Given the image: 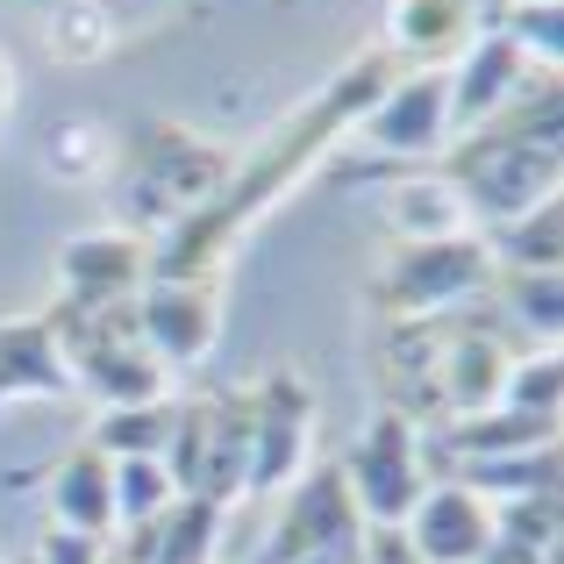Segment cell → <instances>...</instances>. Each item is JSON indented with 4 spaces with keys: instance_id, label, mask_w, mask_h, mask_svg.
Masks as SVG:
<instances>
[{
    "instance_id": "21",
    "label": "cell",
    "mask_w": 564,
    "mask_h": 564,
    "mask_svg": "<svg viewBox=\"0 0 564 564\" xmlns=\"http://www.w3.org/2000/svg\"><path fill=\"white\" fill-rule=\"evenodd\" d=\"M564 207L543 200L529 215H514L508 229H486V250H494V272H557L564 264Z\"/></svg>"
},
{
    "instance_id": "16",
    "label": "cell",
    "mask_w": 564,
    "mask_h": 564,
    "mask_svg": "<svg viewBox=\"0 0 564 564\" xmlns=\"http://www.w3.org/2000/svg\"><path fill=\"white\" fill-rule=\"evenodd\" d=\"M51 529H72V536H115V465L94 451V443H72L51 465Z\"/></svg>"
},
{
    "instance_id": "29",
    "label": "cell",
    "mask_w": 564,
    "mask_h": 564,
    "mask_svg": "<svg viewBox=\"0 0 564 564\" xmlns=\"http://www.w3.org/2000/svg\"><path fill=\"white\" fill-rule=\"evenodd\" d=\"M29 557H36V564H108V543L72 536V529H43V543Z\"/></svg>"
},
{
    "instance_id": "25",
    "label": "cell",
    "mask_w": 564,
    "mask_h": 564,
    "mask_svg": "<svg viewBox=\"0 0 564 564\" xmlns=\"http://www.w3.org/2000/svg\"><path fill=\"white\" fill-rule=\"evenodd\" d=\"M221 508L215 500H172L151 522V564H215Z\"/></svg>"
},
{
    "instance_id": "20",
    "label": "cell",
    "mask_w": 564,
    "mask_h": 564,
    "mask_svg": "<svg viewBox=\"0 0 564 564\" xmlns=\"http://www.w3.org/2000/svg\"><path fill=\"white\" fill-rule=\"evenodd\" d=\"M479 564H557V500H508L494 508V536Z\"/></svg>"
},
{
    "instance_id": "27",
    "label": "cell",
    "mask_w": 564,
    "mask_h": 564,
    "mask_svg": "<svg viewBox=\"0 0 564 564\" xmlns=\"http://www.w3.org/2000/svg\"><path fill=\"white\" fill-rule=\"evenodd\" d=\"M172 500L180 494H172V471L158 465V457H122V465H115V529L158 522Z\"/></svg>"
},
{
    "instance_id": "15",
    "label": "cell",
    "mask_w": 564,
    "mask_h": 564,
    "mask_svg": "<svg viewBox=\"0 0 564 564\" xmlns=\"http://www.w3.org/2000/svg\"><path fill=\"white\" fill-rule=\"evenodd\" d=\"M443 79H451V137H465V129L494 122V115L508 108L536 72L514 57V43L500 36V29H486V36L457 57V72H443Z\"/></svg>"
},
{
    "instance_id": "22",
    "label": "cell",
    "mask_w": 564,
    "mask_h": 564,
    "mask_svg": "<svg viewBox=\"0 0 564 564\" xmlns=\"http://www.w3.org/2000/svg\"><path fill=\"white\" fill-rule=\"evenodd\" d=\"M500 329H529V344H557L564 329V286L557 272H494Z\"/></svg>"
},
{
    "instance_id": "23",
    "label": "cell",
    "mask_w": 564,
    "mask_h": 564,
    "mask_svg": "<svg viewBox=\"0 0 564 564\" xmlns=\"http://www.w3.org/2000/svg\"><path fill=\"white\" fill-rule=\"evenodd\" d=\"M172 414H180V393L151 400V408H100L94 429H86V443H94L108 465H122V457H158L165 436H172Z\"/></svg>"
},
{
    "instance_id": "14",
    "label": "cell",
    "mask_w": 564,
    "mask_h": 564,
    "mask_svg": "<svg viewBox=\"0 0 564 564\" xmlns=\"http://www.w3.org/2000/svg\"><path fill=\"white\" fill-rule=\"evenodd\" d=\"M79 386L65 372V344H57V315H14L0 322V408L8 400H72Z\"/></svg>"
},
{
    "instance_id": "19",
    "label": "cell",
    "mask_w": 564,
    "mask_h": 564,
    "mask_svg": "<svg viewBox=\"0 0 564 564\" xmlns=\"http://www.w3.org/2000/svg\"><path fill=\"white\" fill-rule=\"evenodd\" d=\"M115 43H122V22L108 14V0H57L43 14V51L57 65H100Z\"/></svg>"
},
{
    "instance_id": "31",
    "label": "cell",
    "mask_w": 564,
    "mask_h": 564,
    "mask_svg": "<svg viewBox=\"0 0 564 564\" xmlns=\"http://www.w3.org/2000/svg\"><path fill=\"white\" fill-rule=\"evenodd\" d=\"M14 564H36V557H14Z\"/></svg>"
},
{
    "instance_id": "7",
    "label": "cell",
    "mask_w": 564,
    "mask_h": 564,
    "mask_svg": "<svg viewBox=\"0 0 564 564\" xmlns=\"http://www.w3.org/2000/svg\"><path fill=\"white\" fill-rule=\"evenodd\" d=\"M336 471H344V494H350V508H358L365 529H400L414 514V500H422V486H429L422 429L400 422L393 408H379L372 422L358 429V443L336 457Z\"/></svg>"
},
{
    "instance_id": "11",
    "label": "cell",
    "mask_w": 564,
    "mask_h": 564,
    "mask_svg": "<svg viewBox=\"0 0 564 564\" xmlns=\"http://www.w3.org/2000/svg\"><path fill=\"white\" fill-rule=\"evenodd\" d=\"M151 279V243L129 229H86L57 243V307H115L137 301Z\"/></svg>"
},
{
    "instance_id": "5",
    "label": "cell",
    "mask_w": 564,
    "mask_h": 564,
    "mask_svg": "<svg viewBox=\"0 0 564 564\" xmlns=\"http://www.w3.org/2000/svg\"><path fill=\"white\" fill-rule=\"evenodd\" d=\"M158 465L172 471V494L180 500H215L229 514L250 486V400H243V386L180 393V414H172V436L158 451Z\"/></svg>"
},
{
    "instance_id": "6",
    "label": "cell",
    "mask_w": 564,
    "mask_h": 564,
    "mask_svg": "<svg viewBox=\"0 0 564 564\" xmlns=\"http://www.w3.org/2000/svg\"><path fill=\"white\" fill-rule=\"evenodd\" d=\"M358 129L379 158H344V165H329L336 186H372V180H400V172L436 165L443 143H451V79H443V72H400Z\"/></svg>"
},
{
    "instance_id": "26",
    "label": "cell",
    "mask_w": 564,
    "mask_h": 564,
    "mask_svg": "<svg viewBox=\"0 0 564 564\" xmlns=\"http://www.w3.org/2000/svg\"><path fill=\"white\" fill-rule=\"evenodd\" d=\"M494 29L514 43V57H522L529 72L557 79V43H564V14H557V0H508Z\"/></svg>"
},
{
    "instance_id": "10",
    "label": "cell",
    "mask_w": 564,
    "mask_h": 564,
    "mask_svg": "<svg viewBox=\"0 0 564 564\" xmlns=\"http://www.w3.org/2000/svg\"><path fill=\"white\" fill-rule=\"evenodd\" d=\"M137 336L165 372H186L215 350L221 329V279H143L137 286Z\"/></svg>"
},
{
    "instance_id": "18",
    "label": "cell",
    "mask_w": 564,
    "mask_h": 564,
    "mask_svg": "<svg viewBox=\"0 0 564 564\" xmlns=\"http://www.w3.org/2000/svg\"><path fill=\"white\" fill-rule=\"evenodd\" d=\"M443 479L471 486L486 508H508V500H557V443L514 451V457H479V465H451Z\"/></svg>"
},
{
    "instance_id": "17",
    "label": "cell",
    "mask_w": 564,
    "mask_h": 564,
    "mask_svg": "<svg viewBox=\"0 0 564 564\" xmlns=\"http://www.w3.org/2000/svg\"><path fill=\"white\" fill-rule=\"evenodd\" d=\"M386 221H393V243H443V236H479L457 200V186L443 180L436 165L422 172H400L393 200H386Z\"/></svg>"
},
{
    "instance_id": "4",
    "label": "cell",
    "mask_w": 564,
    "mask_h": 564,
    "mask_svg": "<svg viewBox=\"0 0 564 564\" xmlns=\"http://www.w3.org/2000/svg\"><path fill=\"white\" fill-rule=\"evenodd\" d=\"M494 293V250L486 236H443V243H393L365 279L372 322H443Z\"/></svg>"
},
{
    "instance_id": "12",
    "label": "cell",
    "mask_w": 564,
    "mask_h": 564,
    "mask_svg": "<svg viewBox=\"0 0 564 564\" xmlns=\"http://www.w3.org/2000/svg\"><path fill=\"white\" fill-rule=\"evenodd\" d=\"M494 29L479 0H386V57L400 72H443Z\"/></svg>"
},
{
    "instance_id": "8",
    "label": "cell",
    "mask_w": 564,
    "mask_h": 564,
    "mask_svg": "<svg viewBox=\"0 0 564 564\" xmlns=\"http://www.w3.org/2000/svg\"><path fill=\"white\" fill-rule=\"evenodd\" d=\"M243 400H250V486L243 494L279 500L315 465V414H322L315 386L279 365V372H264L258 386H243Z\"/></svg>"
},
{
    "instance_id": "28",
    "label": "cell",
    "mask_w": 564,
    "mask_h": 564,
    "mask_svg": "<svg viewBox=\"0 0 564 564\" xmlns=\"http://www.w3.org/2000/svg\"><path fill=\"white\" fill-rule=\"evenodd\" d=\"M108 158H115V143L100 137L94 122H57L51 143H43V165H51V180H65V186L100 180V172H108Z\"/></svg>"
},
{
    "instance_id": "2",
    "label": "cell",
    "mask_w": 564,
    "mask_h": 564,
    "mask_svg": "<svg viewBox=\"0 0 564 564\" xmlns=\"http://www.w3.org/2000/svg\"><path fill=\"white\" fill-rule=\"evenodd\" d=\"M557 122H564L557 79H529L494 122L443 143L436 172L457 186V200H465L479 236L508 229L514 215H529L543 200H557V172H564L557 165Z\"/></svg>"
},
{
    "instance_id": "13",
    "label": "cell",
    "mask_w": 564,
    "mask_h": 564,
    "mask_svg": "<svg viewBox=\"0 0 564 564\" xmlns=\"http://www.w3.org/2000/svg\"><path fill=\"white\" fill-rule=\"evenodd\" d=\"M486 536H494V508L457 479H429L422 500H414V514L400 522V543L422 564H479Z\"/></svg>"
},
{
    "instance_id": "30",
    "label": "cell",
    "mask_w": 564,
    "mask_h": 564,
    "mask_svg": "<svg viewBox=\"0 0 564 564\" xmlns=\"http://www.w3.org/2000/svg\"><path fill=\"white\" fill-rule=\"evenodd\" d=\"M365 564H422V557L400 543V529H372V536H365Z\"/></svg>"
},
{
    "instance_id": "24",
    "label": "cell",
    "mask_w": 564,
    "mask_h": 564,
    "mask_svg": "<svg viewBox=\"0 0 564 564\" xmlns=\"http://www.w3.org/2000/svg\"><path fill=\"white\" fill-rule=\"evenodd\" d=\"M557 400H564V358H557V344L514 350V365H508V379H500L494 408H514V414H529V422H551L557 429Z\"/></svg>"
},
{
    "instance_id": "9",
    "label": "cell",
    "mask_w": 564,
    "mask_h": 564,
    "mask_svg": "<svg viewBox=\"0 0 564 564\" xmlns=\"http://www.w3.org/2000/svg\"><path fill=\"white\" fill-rule=\"evenodd\" d=\"M365 536H372V529L350 508L336 457L329 465L315 457L307 479L293 486V494H279V529H272V543H264L258 564H365Z\"/></svg>"
},
{
    "instance_id": "1",
    "label": "cell",
    "mask_w": 564,
    "mask_h": 564,
    "mask_svg": "<svg viewBox=\"0 0 564 564\" xmlns=\"http://www.w3.org/2000/svg\"><path fill=\"white\" fill-rule=\"evenodd\" d=\"M393 79H400V65L386 51L350 57L315 100H301L286 122H272V137H264L258 151L236 158L215 200L193 207V215H180L165 236H158V243H151V279H221V264H229L236 243H243V229H258L264 207L286 200V193L379 108V94Z\"/></svg>"
},
{
    "instance_id": "3",
    "label": "cell",
    "mask_w": 564,
    "mask_h": 564,
    "mask_svg": "<svg viewBox=\"0 0 564 564\" xmlns=\"http://www.w3.org/2000/svg\"><path fill=\"white\" fill-rule=\"evenodd\" d=\"M115 158H122V172H115V229L143 236V243H158L180 215L207 207L236 165L221 143L193 137L180 122H143Z\"/></svg>"
}]
</instances>
